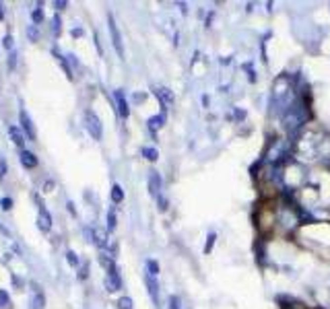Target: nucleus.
<instances>
[{
  "label": "nucleus",
  "instance_id": "f257e3e1",
  "mask_svg": "<svg viewBox=\"0 0 330 309\" xmlns=\"http://www.w3.org/2000/svg\"><path fill=\"white\" fill-rule=\"evenodd\" d=\"M85 128L93 136V140H101L103 126H101V120H99V116H97L95 111H91V109L85 111Z\"/></svg>",
  "mask_w": 330,
  "mask_h": 309
},
{
  "label": "nucleus",
  "instance_id": "f03ea898",
  "mask_svg": "<svg viewBox=\"0 0 330 309\" xmlns=\"http://www.w3.org/2000/svg\"><path fill=\"white\" fill-rule=\"evenodd\" d=\"M108 27H110V35H112V43H114V50L118 52V56L124 60V43H122V35H120V29L116 25V19L114 15H108Z\"/></svg>",
  "mask_w": 330,
  "mask_h": 309
},
{
  "label": "nucleus",
  "instance_id": "7ed1b4c3",
  "mask_svg": "<svg viewBox=\"0 0 330 309\" xmlns=\"http://www.w3.org/2000/svg\"><path fill=\"white\" fill-rule=\"evenodd\" d=\"M35 200H38L40 204V214H38V227H40V231L43 233H48L50 229H52V214L48 212V208H45V204L41 202V198L35 194Z\"/></svg>",
  "mask_w": 330,
  "mask_h": 309
},
{
  "label": "nucleus",
  "instance_id": "20e7f679",
  "mask_svg": "<svg viewBox=\"0 0 330 309\" xmlns=\"http://www.w3.org/2000/svg\"><path fill=\"white\" fill-rule=\"evenodd\" d=\"M19 124H21V130L25 132V136L29 140H38V132H35L33 120L29 118V113L25 109H19Z\"/></svg>",
  "mask_w": 330,
  "mask_h": 309
},
{
  "label": "nucleus",
  "instance_id": "39448f33",
  "mask_svg": "<svg viewBox=\"0 0 330 309\" xmlns=\"http://www.w3.org/2000/svg\"><path fill=\"white\" fill-rule=\"evenodd\" d=\"M114 99H116V105H118V113H120V118H128L130 116V107H128V101H126V95L122 89H116L114 91Z\"/></svg>",
  "mask_w": 330,
  "mask_h": 309
},
{
  "label": "nucleus",
  "instance_id": "423d86ee",
  "mask_svg": "<svg viewBox=\"0 0 330 309\" xmlns=\"http://www.w3.org/2000/svg\"><path fill=\"white\" fill-rule=\"evenodd\" d=\"M105 289H108L110 293H116L122 289V278H120V272H118V268L110 270L108 276H105Z\"/></svg>",
  "mask_w": 330,
  "mask_h": 309
},
{
  "label": "nucleus",
  "instance_id": "0eeeda50",
  "mask_svg": "<svg viewBox=\"0 0 330 309\" xmlns=\"http://www.w3.org/2000/svg\"><path fill=\"white\" fill-rule=\"evenodd\" d=\"M149 192H151V196H163L161 194V175H159V171H151L149 173Z\"/></svg>",
  "mask_w": 330,
  "mask_h": 309
},
{
  "label": "nucleus",
  "instance_id": "6e6552de",
  "mask_svg": "<svg viewBox=\"0 0 330 309\" xmlns=\"http://www.w3.org/2000/svg\"><path fill=\"white\" fill-rule=\"evenodd\" d=\"M145 282H147V291H149V295H151L153 303L159 307V284H157V276H151V274H147Z\"/></svg>",
  "mask_w": 330,
  "mask_h": 309
},
{
  "label": "nucleus",
  "instance_id": "1a4fd4ad",
  "mask_svg": "<svg viewBox=\"0 0 330 309\" xmlns=\"http://www.w3.org/2000/svg\"><path fill=\"white\" fill-rule=\"evenodd\" d=\"M31 309H45V295L40 284H35V291L31 297Z\"/></svg>",
  "mask_w": 330,
  "mask_h": 309
},
{
  "label": "nucleus",
  "instance_id": "9d476101",
  "mask_svg": "<svg viewBox=\"0 0 330 309\" xmlns=\"http://www.w3.org/2000/svg\"><path fill=\"white\" fill-rule=\"evenodd\" d=\"M8 134H10V140L15 142V146H19L21 151H25V136H23V130L17 128V126H10Z\"/></svg>",
  "mask_w": 330,
  "mask_h": 309
},
{
  "label": "nucleus",
  "instance_id": "9b49d317",
  "mask_svg": "<svg viewBox=\"0 0 330 309\" xmlns=\"http://www.w3.org/2000/svg\"><path fill=\"white\" fill-rule=\"evenodd\" d=\"M21 165L23 167H25V169H33V167H38V157H35L31 151H27V148H25V151H21Z\"/></svg>",
  "mask_w": 330,
  "mask_h": 309
},
{
  "label": "nucleus",
  "instance_id": "f8f14e48",
  "mask_svg": "<svg viewBox=\"0 0 330 309\" xmlns=\"http://www.w3.org/2000/svg\"><path fill=\"white\" fill-rule=\"evenodd\" d=\"M99 264L103 266V270H105V272H110V270L118 268V266H116V258H114V256H110L108 251H99Z\"/></svg>",
  "mask_w": 330,
  "mask_h": 309
},
{
  "label": "nucleus",
  "instance_id": "ddd939ff",
  "mask_svg": "<svg viewBox=\"0 0 330 309\" xmlns=\"http://www.w3.org/2000/svg\"><path fill=\"white\" fill-rule=\"evenodd\" d=\"M147 124H149V130H151V132H157L159 128H163L165 116H163V113H159V116H151V118L147 120Z\"/></svg>",
  "mask_w": 330,
  "mask_h": 309
},
{
  "label": "nucleus",
  "instance_id": "4468645a",
  "mask_svg": "<svg viewBox=\"0 0 330 309\" xmlns=\"http://www.w3.org/2000/svg\"><path fill=\"white\" fill-rule=\"evenodd\" d=\"M124 200V190H122V186L120 184H114L112 186V202L114 204H120Z\"/></svg>",
  "mask_w": 330,
  "mask_h": 309
},
{
  "label": "nucleus",
  "instance_id": "2eb2a0df",
  "mask_svg": "<svg viewBox=\"0 0 330 309\" xmlns=\"http://www.w3.org/2000/svg\"><path fill=\"white\" fill-rule=\"evenodd\" d=\"M54 56L58 58V62H60V66H62V70L66 72V76L70 78V81H73V70H70V64H68V60H66V56H60L56 50H54Z\"/></svg>",
  "mask_w": 330,
  "mask_h": 309
},
{
  "label": "nucleus",
  "instance_id": "dca6fc26",
  "mask_svg": "<svg viewBox=\"0 0 330 309\" xmlns=\"http://www.w3.org/2000/svg\"><path fill=\"white\" fill-rule=\"evenodd\" d=\"M31 19H33V25H40V23L43 21V8H41V2H38V6H35L31 10Z\"/></svg>",
  "mask_w": 330,
  "mask_h": 309
},
{
  "label": "nucleus",
  "instance_id": "f3484780",
  "mask_svg": "<svg viewBox=\"0 0 330 309\" xmlns=\"http://www.w3.org/2000/svg\"><path fill=\"white\" fill-rule=\"evenodd\" d=\"M143 157L147 159V161H157V159H159V151H157V148H153V146H145L143 148Z\"/></svg>",
  "mask_w": 330,
  "mask_h": 309
},
{
  "label": "nucleus",
  "instance_id": "a211bd4d",
  "mask_svg": "<svg viewBox=\"0 0 330 309\" xmlns=\"http://www.w3.org/2000/svg\"><path fill=\"white\" fill-rule=\"evenodd\" d=\"M118 225V216H116V208L112 206V208L108 210V231H114Z\"/></svg>",
  "mask_w": 330,
  "mask_h": 309
},
{
  "label": "nucleus",
  "instance_id": "6ab92c4d",
  "mask_svg": "<svg viewBox=\"0 0 330 309\" xmlns=\"http://www.w3.org/2000/svg\"><path fill=\"white\" fill-rule=\"evenodd\" d=\"M147 274H151V276H157L159 274V262L157 260H147Z\"/></svg>",
  "mask_w": 330,
  "mask_h": 309
},
{
  "label": "nucleus",
  "instance_id": "aec40b11",
  "mask_svg": "<svg viewBox=\"0 0 330 309\" xmlns=\"http://www.w3.org/2000/svg\"><path fill=\"white\" fill-rule=\"evenodd\" d=\"M52 31H54V35H60V31H62L60 15H54V17H52Z\"/></svg>",
  "mask_w": 330,
  "mask_h": 309
},
{
  "label": "nucleus",
  "instance_id": "412c9836",
  "mask_svg": "<svg viewBox=\"0 0 330 309\" xmlns=\"http://www.w3.org/2000/svg\"><path fill=\"white\" fill-rule=\"evenodd\" d=\"M118 309H132V299H130V297H120V299H118Z\"/></svg>",
  "mask_w": 330,
  "mask_h": 309
},
{
  "label": "nucleus",
  "instance_id": "4be33fe9",
  "mask_svg": "<svg viewBox=\"0 0 330 309\" xmlns=\"http://www.w3.org/2000/svg\"><path fill=\"white\" fill-rule=\"evenodd\" d=\"M10 307V297L4 289H0V309H8Z\"/></svg>",
  "mask_w": 330,
  "mask_h": 309
},
{
  "label": "nucleus",
  "instance_id": "5701e85b",
  "mask_svg": "<svg viewBox=\"0 0 330 309\" xmlns=\"http://www.w3.org/2000/svg\"><path fill=\"white\" fill-rule=\"evenodd\" d=\"M215 241H217V233H208V237H206V245H205V254H210V251H213Z\"/></svg>",
  "mask_w": 330,
  "mask_h": 309
},
{
  "label": "nucleus",
  "instance_id": "b1692460",
  "mask_svg": "<svg viewBox=\"0 0 330 309\" xmlns=\"http://www.w3.org/2000/svg\"><path fill=\"white\" fill-rule=\"evenodd\" d=\"M27 37H29L31 41H38V39H40V27H38V25H31V27L27 29Z\"/></svg>",
  "mask_w": 330,
  "mask_h": 309
},
{
  "label": "nucleus",
  "instance_id": "393cba45",
  "mask_svg": "<svg viewBox=\"0 0 330 309\" xmlns=\"http://www.w3.org/2000/svg\"><path fill=\"white\" fill-rule=\"evenodd\" d=\"M66 260H68V264H70V266H79V258H77V254H75L73 249H68V251H66Z\"/></svg>",
  "mask_w": 330,
  "mask_h": 309
},
{
  "label": "nucleus",
  "instance_id": "a878e982",
  "mask_svg": "<svg viewBox=\"0 0 330 309\" xmlns=\"http://www.w3.org/2000/svg\"><path fill=\"white\" fill-rule=\"evenodd\" d=\"M180 303H182V301H180L178 295H171V297H169V309H180Z\"/></svg>",
  "mask_w": 330,
  "mask_h": 309
},
{
  "label": "nucleus",
  "instance_id": "bb28decb",
  "mask_svg": "<svg viewBox=\"0 0 330 309\" xmlns=\"http://www.w3.org/2000/svg\"><path fill=\"white\" fill-rule=\"evenodd\" d=\"M0 208H2V210L13 208V198H2V200H0Z\"/></svg>",
  "mask_w": 330,
  "mask_h": 309
},
{
  "label": "nucleus",
  "instance_id": "cd10ccee",
  "mask_svg": "<svg viewBox=\"0 0 330 309\" xmlns=\"http://www.w3.org/2000/svg\"><path fill=\"white\" fill-rule=\"evenodd\" d=\"M87 276H89V264H82V268L79 270V278H81V280H85Z\"/></svg>",
  "mask_w": 330,
  "mask_h": 309
},
{
  "label": "nucleus",
  "instance_id": "c85d7f7f",
  "mask_svg": "<svg viewBox=\"0 0 330 309\" xmlns=\"http://www.w3.org/2000/svg\"><path fill=\"white\" fill-rule=\"evenodd\" d=\"M233 118L238 120V122H242V120L246 118V111H244V109H240V107H235V109H233Z\"/></svg>",
  "mask_w": 330,
  "mask_h": 309
},
{
  "label": "nucleus",
  "instance_id": "c756f323",
  "mask_svg": "<svg viewBox=\"0 0 330 309\" xmlns=\"http://www.w3.org/2000/svg\"><path fill=\"white\" fill-rule=\"evenodd\" d=\"M2 45L6 50H13V37L10 35H4V39H2Z\"/></svg>",
  "mask_w": 330,
  "mask_h": 309
},
{
  "label": "nucleus",
  "instance_id": "7c9ffc66",
  "mask_svg": "<svg viewBox=\"0 0 330 309\" xmlns=\"http://www.w3.org/2000/svg\"><path fill=\"white\" fill-rule=\"evenodd\" d=\"M4 175H6V161L0 159V179H4Z\"/></svg>",
  "mask_w": 330,
  "mask_h": 309
},
{
  "label": "nucleus",
  "instance_id": "2f4dec72",
  "mask_svg": "<svg viewBox=\"0 0 330 309\" xmlns=\"http://www.w3.org/2000/svg\"><path fill=\"white\" fill-rule=\"evenodd\" d=\"M157 204H159V210H167V200H165L163 196L157 198Z\"/></svg>",
  "mask_w": 330,
  "mask_h": 309
},
{
  "label": "nucleus",
  "instance_id": "473e14b6",
  "mask_svg": "<svg viewBox=\"0 0 330 309\" xmlns=\"http://www.w3.org/2000/svg\"><path fill=\"white\" fill-rule=\"evenodd\" d=\"M15 58H17V54H15V52H10V56H8V68H10V70L15 68Z\"/></svg>",
  "mask_w": 330,
  "mask_h": 309
},
{
  "label": "nucleus",
  "instance_id": "72a5a7b5",
  "mask_svg": "<svg viewBox=\"0 0 330 309\" xmlns=\"http://www.w3.org/2000/svg\"><path fill=\"white\" fill-rule=\"evenodd\" d=\"M54 6H56L58 10H62V8H66V6H68V2H62V0H58V2H54Z\"/></svg>",
  "mask_w": 330,
  "mask_h": 309
},
{
  "label": "nucleus",
  "instance_id": "f704fd0d",
  "mask_svg": "<svg viewBox=\"0 0 330 309\" xmlns=\"http://www.w3.org/2000/svg\"><path fill=\"white\" fill-rule=\"evenodd\" d=\"M52 188H54V181H45L43 184V192H52Z\"/></svg>",
  "mask_w": 330,
  "mask_h": 309
},
{
  "label": "nucleus",
  "instance_id": "c9c22d12",
  "mask_svg": "<svg viewBox=\"0 0 330 309\" xmlns=\"http://www.w3.org/2000/svg\"><path fill=\"white\" fill-rule=\"evenodd\" d=\"M2 19H4V4L0 2V21H2Z\"/></svg>",
  "mask_w": 330,
  "mask_h": 309
},
{
  "label": "nucleus",
  "instance_id": "e433bc0d",
  "mask_svg": "<svg viewBox=\"0 0 330 309\" xmlns=\"http://www.w3.org/2000/svg\"><path fill=\"white\" fill-rule=\"evenodd\" d=\"M73 35L79 37V35H82V31H81V29H73Z\"/></svg>",
  "mask_w": 330,
  "mask_h": 309
}]
</instances>
